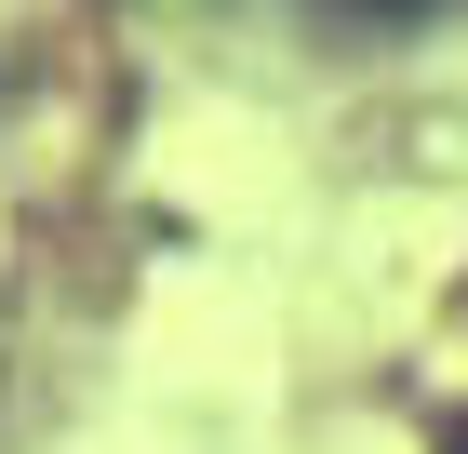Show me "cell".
Masks as SVG:
<instances>
[{
    "label": "cell",
    "mask_w": 468,
    "mask_h": 454,
    "mask_svg": "<svg viewBox=\"0 0 468 454\" xmlns=\"http://www.w3.org/2000/svg\"><path fill=\"white\" fill-rule=\"evenodd\" d=\"M441 454H468V428H455V441H441Z\"/></svg>",
    "instance_id": "6da1fadb"
}]
</instances>
